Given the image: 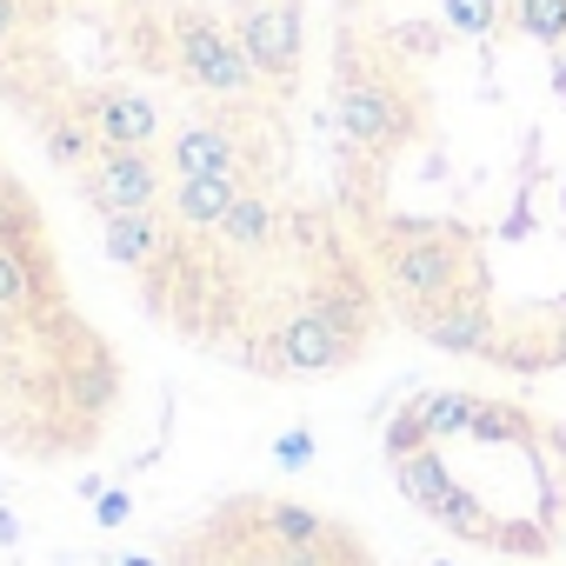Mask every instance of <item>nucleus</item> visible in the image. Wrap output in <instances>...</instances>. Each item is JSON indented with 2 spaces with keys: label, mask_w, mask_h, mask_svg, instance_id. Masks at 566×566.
<instances>
[{
  "label": "nucleus",
  "mask_w": 566,
  "mask_h": 566,
  "mask_svg": "<svg viewBox=\"0 0 566 566\" xmlns=\"http://www.w3.org/2000/svg\"><path fill=\"white\" fill-rule=\"evenodd\" d=\"M127 413V354L94 321L41 187L0 140V460L61 473Z\"/></svg>",
  "instance_id": "obj_1"
},
{
  "label": "nucleus",
  "mask_w": 566,
  "mask_h": 566,
  "mask_svg": "<svg viewBox=\"0 0 566 566\" xmlns=\"http://www.w3.org/2000/svg\"><path fill=\"white\" fill-rule=\"evenodd\" d=\"M160 566H367V546L307 500L220 493L160 539Z\"/></svg>",
  "instance_id": "obj_2"
},
{
  "label": "nucleus",
  "mask_w": 566,
  "mask_h": 566,
  "mask_svg": "<svg viewBox=\"0 0 566 566\" xmlns=\"http://www.w3.org/2000/svg\"><path fill=\"white\" fill-rule=\"evenodd\" d=\"M413 334H420L433 354H460V360H473V354H493V321H486L480 294H467V301H453V307H440V314L413 321Z\"/></svg>",
  "instance_id": "obj_3"
},
{
  "label": "nucleus",
  "mask_w": 566,
  "mask_h": 566,
  "mask_svg": "<svg viewBox=\"0 0 566 566\" xmlns=\"http://www.w3.org/2000/svg\"><path fill=\"white\" fill-rule=\"evenodd\" d=\"M506 21L526 34V41H539V48H566V0H506Z\"/></svg>",
  "instance_id": "obj_4"
},
{
  "label": "nucleus",
  "mask_w": 566,
  "mask_h": 566,
  "mask_svg": "<svg viewBox=\"0 0 566 566\" xmlns=\"http://www.w3.org/2000/svg\"><path fill=\"white\" fill-rule=\"evenodd\" d=\"M506 21V0H440V28L460 41H493Z\"/></svg>",
  "instance_id": "obj_5"
},
{
  "label": "nucleus",
  "mask_w": 566,
  "mask_h": 566,
  "mask_svg": "<svg viewBox=\"0 0 566 566\" xmlns=\"http://www.w3.org/2000/svg\"><path fill=\"white\" fill-rule=\"evenodd\" d=\"M553 347H559V367H566V307L553 314Z\"/></svg>",
  "instance_id": "obj_6"
},
{
  "label": "nucleus",
  "mask_w": 566,
  "mask_h": 566,
  "mask_svg": "<svg viewBox=\"0 0 566 566\" xmlns=\"http://www.w3.org/2000/svg\"><path fill=\"white\" fill-rule=\"evenodd\" d=\"M553 94H559V101H566V48H559V54H553Z\"/></svg>",
  "instance_id": "obj_7"
}]
</instances>
